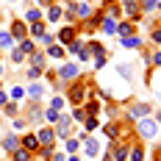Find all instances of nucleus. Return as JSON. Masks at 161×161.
<instances>
[{
  "label": "nucleus",
  "instance_id": "obj_51",
  "mask_svg": "<svg viewBox=\"0 0 161 161\" xmlns=\"http://www.w3.org/2000/svg\"><path fill=\"white\" fill-rule=\"evenodd\" d=\"M67 161H80V158L75 156V153H69V158H67Z\"/></svg>",
  "mask_w": 161,
  "mask_h": 161
},
{
  "label": "nucleus",
  "instance_id": "obj_23",
  "mask_svg": "<svg viewBox=\"0 0 161 161\" xmlns=\"http://www.w3.org/2000/svg\"><path fill=\"white\" fill-rule=\"evenodd\" d=\"M61 14H64V8H61V6H56V3H53V6H47V19H50V22H58V19H61Z\"/></svg>",
  "mask_w": 161,
  "mask_h": 161
},
{
  "label": "nucleus",
  "instance_id": "obj_14",
  "mask_svg": "<svg viewBox=\"0 0 161 161\" xmlns=\"http://www.w3.org/2000/svg\"><path fill=\"white\" fill-rule=\"evenodd\" d=\"M36 139H39V145H53L56 142V130L53 128H39L36 130Z\"/></svg>",
  "mask_w": 161,
  "mask_h": 161
},
{
  "label": "nucleus",
  "instance_id": "obj_49",
  "mask_svg": "<svg viewBox=\"0 0 161 161\" xmlns=\"http://www.w3.org/2000/svg\"><path fill=\"white\" fill-rule=\"evenodd\" d=\"M39 3V8H47V6H53V0H36Z\"/></svg>",
  "mask_w": 161,
  "mask_h": 161
},
{
  "label": "nucleus",
  "instance_id": "obj_48",
  "mask_svg": "<svg viewBox=\"0 0 161 161\" xmlns=\"http://www.w3.org/2000/svg\"><path fill=\"white\" fill-rule=\"evenodd\" d=\"M106 67V58H95V69H103Z\"/></svg>",
  "mask_w": 161,
  "mask_h": 161
},
{
  "label": "nucleus",
  "instance_id": "obj_3",
  "mask_svg": "<svg viewBox=\"0 0 161 161\" xmlns=\"http://www.w3.org/2000/svg\"><path fill=\"white\" fill-rule=\"evenodd\" d=\"M22 114H25V122H28V125H39V122L45 119V108H42L39 103H33V100L22 106Z\"/></svg>",
  "mask_w": 161,
  "mask_h": 161
},
{
  "label": "nucleus",
  "instance_id": "obj_28",
  "mask_svg": "<svg viewBox=\"0 0 161 161\" xmlns=\"http://www.w3.org/2000/svg\"><path fill=\"white\" fill-rule=\"evenodd\" d=\"M64 106H67L64 95H53V100H50V106H47V108H56V111H61Z\"/></svg>",
  "mask_w": 161,
  "mask_h": 161
},
{
  "label": "nucleus",
  "instance_id": "obj_16",
  "mask_svg": "<svg viewBox=\"0 0 161 161\" xmlns=\"http://www.w3.org/2000/svg\"><path fill=\"white\" fill-rule=\"evenodd\" d=\"M56 39H58V45H61V47H64V45H69V42L75 39V28H72V25H64V28L58 31V36H56Z\"/></svg>",
  "mask_w": 161,
  "mask_h": 161
},
{
  "label": "nucleus",
  "instance_id": "obj_6",
  "mask_svg": "<svg viewBox=\"0 0 161 161\" xmlns=\"http://www.w3.org/2000/svg\"><path fill=\"white\" fill-rule=\"evenodd\" d=\"M100 130H103V136H106V139H108V142H117V139H125V136H128V130L122 128V125H119V122H106V125H100Z\"/></svg>",
  "mask_w": 161,
  "mask_h": 161
},
{
  "label": "nucleus",
  "instance_id": "obj_52",
  "mask_svg": "<svg viewBox=\"0 0 161 161\" xmlns=\"http://www.w3.org/2000/svg\"><path fill=\"white\" fill-rule=\"evenodd\" d=\"M153 119H156V122H158V125H161V111H158V114H156V117H153Z\"/></svg>",
  "mask_w": 161,
  "mask_h": 161
},
{
  "label": "nucleus",
  "instance_id": "obj_2",
  "mask_svg": "<svg viewBox=\"0 0 161 161\" xmlns=\"http://www.w3.org/2000/svg\"><path fill=\"white\" fill-rule=\"evenodd\" d=\"M136 133H139V139H156L158 136V122L153 119V117H142L139 122H136Z\"/></svg>",
  "mask_w": 161,
  "mask_h": 161
},
{
  "label": "nucleus",
  "instance_id": "obj_1",
  "mask_svg": "<svg viewBox=\"0 0 161 161\" xmlns=\"http://www.w3.org/2000/svg\"><path fill=\"white\" fill-rule=\"evenodd\" d=\"M89 97H92V86H89L83 78H78V80H72V83H69L64 100H67V103H72V106H83Z\"/></svg>",
  "mask_w": 161,
  "mask_h": 161
},
{
  "label": "nucleus",
  "instance_id": "obj_45",
  "mask_svg": "<svg viewBox=\"0 0 161 161\" xmlns=\"http://www.w3.org/2000/svg\"><path fill=\"white\" fill-rule=\"evenodd\" d=\"M150 42H153V45H161V28H153V31H150Z\"/></svg>",
  "mask_w": 161,
  "mask_h": 161
},
{
  "label": "nucleus",
  "instance_id": "obj_27",
  "mask_svg": "<svg viewBox=\"0 0 161 161\" xmlns=\"http://www.w3.org/2000/svg\"><path fill=\"white\" fill-rule=\"evenodd\" d=\"M0 47H3V50L14 47V39H11V33H8V31H0Z\"/></svg>",
  "mask_w": 161,
  "mask_h": 161
},
{
  "label": "nucleus",
  "instance_id": "obj_47",
  "mask_svg": "<svg viewBox=\"0 0 161 161\" xmlns=\"http://www.w3.org/2000/svg\"><path fill=\"white\" fill-rule=\"evenodd\" d=\"M50 161H67V156L61 153V150H53V158H50Z\"/></svg>",
  "mask_w": 161,
  "mask_h": 161
},
{
  "label": "nucleus",
  "instance_id": "obj_11",
  "mask_svg": "<svg viewBox=\"0 0 161 161\" xmlns=\"http://www.w3.org/2000/svg\"><path fill=\"white\" fill-rule=\"evenodd\" d=\"M0 147H3L6 153H14L17 147H19V133H6V136L0 139Z\"/></svg>",
  "mask_w": 161,
  "mask_h": 161
},
{
  "label": "nucleus",
  "instance_id": "obj_39",
  "mask_svg": "<svg viewBox=\"0 0 161 161\" xmlns=\"http://www.w3.org/2000/svg\"><path fill=\"white\" fill-rule=\"evenodd\" d=\"M39 156H42V161H50L53 158V145H42L39 147Z\"/></svg>",
  "mask_w": 161,
  "mask_h": 161
},
{
  "label": "nucleus",
  "instance_id": "obj_30",
  "mask_svg": "<svg viewBox=\"0 0 161 161\" xmlns=\"http://www.w3.org/2000/svg\"><path fill=\"white\" fill-rule=\"evenodd\" d=\"M42 72H45V69H39V67H28V69H25V75H28L31 83H36V80L42 78Z\"/></svg>",
  "mask_w": 161,
  "mask_h": 161
},
{
  "label": "nucleus",
  "instance_id": "obj_42",
  "mask_svg": "<svg viewBox=\"0 0 161 161\" xmlns=\"http://www.w3.org/2000/svg\"><path fill=\"white\" fill-rule=\"evenodd\" d=\"M64 142H67V153H75V150L80 147V142H78V139H64Z\"/></svg>",
  "mask_w": 161,
  "mask_h": 161
},
{
  "label": "nucleus",
  "instance_id": "obj_46",
  "mask_svg": "<svg viewBox=\"0 0 161 161\" xmlns=\"http://www.w3.org/2000/svg\"><path fill=\"white\" fill-rule=\"evenodd\" d=\"M39 42H42V45H56V36H53V33H45V36H42V39H39Z\"/></svg>",
  "mask_w": 161,
  "mask_h": 161
},
{
  "label": "nucleus",
  "instance_id": "obj_5",
  "mask_svg": "<svg viewBox=\"0 0 161 161\" xmlns=\"http://www.w3.org/2000/svg\"><path fill=\"white\" fill-rule=\"evenodd\" d=\"M58 80H64V83H72V80H78L80 78V67L78 64H72V61H64V64L58 67Z\"/></svg>",
  "mask_w": 161,
  "mask_h": 161
},
{
  "label": "nucleus",
  "instance_id": "obj_36",
  "mask_svg": "<svg viewBox=\"0 0 161 161\" xmlns=\"http://www.w3.org/2000/svg\"><path fill=\"white\" fill-rule=\"evenodd\" d=\"M83 45H86L83 39H72V42L67 45V53H80V50H83Z\"/></svg>",
  "mask_w": 161,
  "mask_h": 161
},
{
  "label": "nucleus",
  "instance_id": "obj_17",
  "mask_svg": "<svg viewBox=\"0 0 161 161\" xmlns=\"http://www.w3.org/2000/svg\"><path fill=\"white\" fill-rule=\"evenodd\" d=\"M28 58H31V67H39V69L47 64V53H42V50H33Z\"/></svg>",
  "mask_w": 161,
  "mask_h": 161
},
{
  "label": "nucleus",
  "instance_id": "obj_53",
  "mask_svg": "<svg viewBox=\"0 0 161 161\" xmlns=\"http://www.w3.org/2000/svg\"><path fill=\"white\" fill-rule=\"evenodd\" d=\"M3 75H6V72H3V61H0V78H3Z\"/></svg>",
  "mask_w": 161,
  "mask_h": 161
},
{
  "label": "nucleus",
  "instance_id": "obj_54",
  "mask_svg": "<svg viewBox=\"0 0 161 161\" xmlns=\"http://www.w3.org/2000/svg\"><path fill=\"white\" fill-rule=\"evenodd\" d=\"M64 3H67V6H69V3H72V0H64Z\"/></svg>",
  "mask_w": 161,
  "mask_h": 161
},
{
  "label": "nucleus",
  "instance_id": "obj_31",
  "mask_svg": "<svg viewBox=\"0 0 161 161\" xmlns=\"http://www.w3.org/2000/svg\"><path fill=\"white\" fill-rule=\"evenodd\" d=\"M3 111H6V117H17V114H19V103H14V100H8V103L3 106Z\"/></svg>",
  "mask_w": 161,
  "mask_h": 161
},
{
  "label": "nucleus",
  "instance_id": "obj_44",
  "mask_svg": "<svg viewBox=\"0 0 161 161\" xmlns=\"http://www.w3.org/2000/svg\"><path fill=\"white\" fill-rule=\"evenodd\" d=\"M150 67H161V50L150 53Z\"/></svg>",
  "mask_w": 161,
  "mask_h": 161
},
{
  "label": "nucleus",
  "instance_id": "obj_22",
  "mask_svg": "<svg viewBox=\"0 0 161 161\" xmlns=\"http://www.w3.org/2000/svg\"><path fill=\"white\" fill-rule=\"evenodd\" d=\"M122 6H125V14L128 17H139V0H122Z\"/></svg>",
  "mask_w": 161,
  "mask_h": 161
},
{
  "label": "nucleus",
  "instance_id": "obj_15",
  "mask_svg": "<svg viewBox=\"0 0 161 161\" xmlns=\"http://www.w3.org/2000/svg\"><path fill=\"white\" fill-rule=\"evenodd\" d=\"M100 31L106 33V36H117V19L114 17H103L100 19Z\"/></svg>",
  "mask_w": 161,
  "mask_h": 161
},
{
  "label": "nucleus",
  "instance_id": "obj_9",
  "mask_svg": "<svg viewBox=\"0 0 161 161\" xmlns=\"http://www.w3.org/2000/svg\"><path fill=\"white\" fill-rule=\"evenodd\" d=\"M19 147L22 150H28V153H39V139H36V133H22L19 136Z\"/></svg>",
  "mask_w": 161,
  "mask_h": 161
},
{
  "label": "nucleus",
  "instance_id": "obj_7",
  "mask_svg": "<svg viewBox=\"0 0 161 161\" xmlns=\"http://www.w3.org/2000/svg\"><path fill=\"white\" fill-rule=\"evenodd\" d=\"M8 33H11V39H14V42L28 39V22H25V19H11V28H8Z\"/></svg>",
  "mask_w": 161,
  "mask_h": 161
},
{
  "label": "nucleus",
  "instance_id": "obj_25",
  "mask_svg": "<svg viewBox=\"0 0 161 161\" xmlns=\"http://www.w3.org/2000/svg\"><path fill=\"white\" fill-rule=\"evenodd\" d=\"M11 161H33V153L22 150V147H17L14 153H11Z\"/></svg>",
  "mask_w": 161,
  "mask_h": 161
},
{
  "label": "nucleus",
  "instance_id": "obj_26",
  "mask_svg": "<svg viewBox=\"0 0 161 161\" xmlns=\"http://www.w3.org/2000/svg\"><path fill=\"white\" fill-rule=\"evenodd\" d=\"M117 72H119V78L133 83V72H130V64H117Z\"/></svg>",
  "mask_w": 161,
  "mask_h": 161
},
{
  "label": "nucleus",
  "instance_id": "obj_40",
  "mask_svg": "<svg viewBox=\"0 0 161 161\" xmlns=\"http://www.w3.org/2000/svg\"><path fill=\"white\" fill-rule=\"evenodd\" d=\"M58 117H61V111H56V108H45V119H47V122H58Z\"/></svg>",
  "mask_w": 161,
  "mask_h": 161
},
{
  "label": "nucleus",
  "instance_id": "obj_55",
  "mask_svg": "<svg viewBox=\"0 0 161 161\" xmlns=\"http://www.w3.org/2000/svg\"><path fill=\"white\" fill-rule=\"evenodd\" d=\"M158 103H161V92H158Z\"/></svg>",
  "mask_w": 161,
  "mask_h": 161
},
{
  "label": "nucleus",
  "instance_id": "obj_35",
  "mask_svg": "<svg viewBox=\"0 0 161 161\" xmlns=\"http://www.w3.org/2000/svg\"><path fill=\"white\" fill-rule=\"evenodd\" d=\"M158 0H139V11H156Z\"/></svg>",
  "mask_w": 161,
  "mask_h": 161
},
{
  "label": "nucleus",
  "instance_id": "obj_38",
  "mask_svg": "<svg viewBox=\"0 0 161 161\" xmlns=\"http://www.w3.org/2000/svg\"><path fill=\"white\" fill-rule=\"evenodd\" d=\"M69 119H75V122H83V119H86V111H83V106H75V111L69 114Z\"/></svg>",
  "mask_w": 161,
  "mask_h": 161
},
{
  "label": "nucleus",
  "instance_id": "obj_32",
  "mask_svg": "<svg viewBox=\"0 0 161 161\" xmlns=\"http://www.w3.org/2000/svg\"><path fill=\"white\" fill-rule=\"evenodd\" d=\"M42 19V8H28L25 11V22H39Z\"/></svg>",
  "mask_w": 161,
  "mask_h": 161
},
{
  "label": "nucleus",
  "instance_id": "obj_29",
  "mask_svg": "<svg viewBox=\"0 0 161 161\" xmlns=\"http://www.w3.org/2000/svg\"><path fill=\"white\" fill-rule=\"evenodd\" d=\"M47 58H64V47H61V45H50L47 47Z\"/></svg>",
  "mask_w": 161,
  "mask_h": 161
},
{
  "label": "nucleus",
  "instance_id": "obj_12",
  "mask_svg": "<svg viewBox=\"0 0 161 161\" xmlns=\"http://www.w3.org/2000/svg\"><path fill=\"white\" fill-rule=\"evenodd\" d=\"M25 95L31 97L33 103H39V100H42V97L47 95V89H45V86H42V83H39V80H36V83H31V86H28V89H25Z\"/></svg>",
  "mask_w": 161,
  "mask_h": 161
},
{
  "label": "nucleus",
  "instance_id": "obj_34",
  "mask_svg": "<svg viewBox=\"0 0 161 161\" xmlns=\"http://www.w3.org/2000/svg\"><path fill=\"white\" fill-rule=\"evenodd\" d=\"M25 97V89L22 86H11V92H8V100H14V103H19Z\"/></svg>",
  "mask_w": 161,
  "mask_h": 161
},
{
  "label": "nucleus",
  "instance_id": "obj_20",
  "mask_svg": "<svg viewBox=\"0 0 161 161\" xmlns=\"http://www.w3.org/2000/svg\"><path fill=\"white\" fill-rule=\"evenodd\" d=\"M133 31H136V28H133V22H130V19H125V22H119V25H117V33H119V39H125V36H133Z\"/></svg>",
  "mask_w": 161,
  "mask_h": 161
},
{
  "label": "nucleus",
  "instance_id": "obj_50",
  "mask_svg": "<svg viewBox=\"0 0 161 161\" xmlns=\"http://www.w3.org/2000/svg\"><path fill=\"white\" fill-rule=\"evenodd\" d=\"M6 103H8V95H6V92L0 89V106H6Z\"/></svg>",
  "mask_w": 161,
  "mask_h": 161
},
{
  "label": "nucleus",
  "instance_id": "obj_24",
  "mask_svg": "<svg viewBox=\"0 0 161 161\" xmlns=\"http://www.w3.org/2000/svg\"><path fill=\"white\" fill-rule=\"evenodd\" d=\"M142 158H145V147H142V145H133L128 150V161H142Z\"/></svg>",
  "mask_w": 161,
  "mask_h": 161
},
{
  "label": "nucleus",
  "instance_id": "obj_4",
  "mask_svg": "<svg viewBox=\"0 0 161 161\" xmlns=\"http://www.w3.org/2000/svg\"><path fill=\"white\" fill-rule=\"evenodd\" d=\"M150 114H153V106L150 103H133L128 111H125V119L128 122H139L142 117H150Z\"/></svg>",
  "mask_w": 161,
  "mask_h": 161
},
{
  "label": "nucleus",
  "instance_id": "obj_18",
  "mask_svg": "<svg viewBox=\"0 0 161 161\" xmlns=\"http://www.w3.org/2000/svg\"><path fill=\"white\" fill-rule=\"evenodd\" d=\"M28 33H31L33 39H42V36L47 33V25H45L42 19H39V22H31V28H28Z\"/></svg>",
  "mask_w": 161,
  "mask_h": 161
},
{
  "label": "nucleus",
  "instance_id": "obj_21",
  "mask_svg": "<svg viewBox=\"0 0 161 161\" xmlns=\"http://www.w3.org/2000/svg\"><path fill=\"white\" fill-rule=\"evenodd\" d=\"M86 53H89V56H95V58H106V47H103V45H97V42H89V45H86Z\"/></svg>",
  "mask_w": 161,
  "mask_h": 161
},
{
  "label": "nucleus",
  "instance_id": "obj_10",
  "mask_svg": "<svg viewBox=\"0 0 161 161\" xmlns=\"http://www.w3.org/2000/svg\"><path fill=\"white\" fill-rule=\"evenodd\" d=\"M108 150H111V161H128V145H119V142H114V145H108Z\"/></svg>",
  "mask_w": 161,
  "mask_h": 161
},
{
  "label": "nucleus",
  "instance_id": "obj_43",
  "mask_svg": "<svg viewBox=\"0 0 161 161\" xmlns=\"http://www.w3.org/2000/svg\"><path fill=\"white\" fill-rule=\"evenodd\" d=\"M25 128H28L25 119H14V133H25Z\"/></svg>",
  "mask_w": 161,
  "mask_h": 161
},
{
  "label": "nucleus",
  "instance_id": "obj_41",
  "mask_svg": "<svg viewBox=\"0 0 161 161\" xmlns=\"http://www.w3.org/2000/svg\"><path fill=\"white\" fill-rule=\"evenodd\" d=\"M11 61H14V64H22V61H25V56H22L19 47H11Z\"/></svg>",
  "mask_w": 161,
  "mask_h": 161
},
{
  "label": "nucleus",
  "instance_id": "obj_13",
  "mask_svg": "<svg viewBox=\"0 0 161 161\" xmlns=\"http://www.w3.org/2000/svg\"><path fill=\"white\" fill-rule=\"evenodd\" d=\"M83 153H86V158H89V161L97 158V153H100V142L92 139V136H86V142H83Z\"/></svg>",
  "mask_w": 161,
  "mask_h": 161
},
{
  "label": "nucleus",
  "instance_id": "obj_19",
  "mask_svg": "<svg viewBox=\"0 0 161 161\" xmlns=\"http://www.w3.org/2000/svg\"><path fill=\"white\" fill-rule=\"evenodd\" d=\"M119 45L128 50H142V39L139 36H125V39H119Z\"/></svg>",
  "mask_w": 161,
  "mask_h": 161
},
{
  "label": "nucleus",
  "instance_id": "obj_37",
  "mask_svg": "<svg viewBox=\"0 0 161 161\" xmlns=\"http://www.w3.org/2000/svg\"><path fill=\"white\" fill-rule=\"evenodd\" d=\"M83 128H86V133H92V130L100 128V122H97L95 117H86V119H83Z\"/></svg>",
  "mask_w": 161,
  "mask_h": 161
},
{
  "label": "nucleus",
  "instance_id": "obj_33",
  "mask_svg": "<svg viewBox=\"0 0 161 161\" xmlns=\"http://www.w3.org/2000/svg\"><path fill=\"white\" fill-rule=\"evenodd\" d=\"M19 50H22V56H31L33 50H36V45H33V39H22V42H19Z\"/></svg>",
  "mask_w": 161,
  "mask_h": 161
},
{
  "label": "nucleus",
  "instance_id": "obj_8",
  "mask_svg": "<svg viewBox=\"0 0 161 161\" xmlns=\"http://www.w3.org/2000/svg\"><path fill=\"white\" fill-rule=\"evenodd\" d=\"M53 130H56V139H69V130H72V119H69V114H61Z\"/></svg>",
  "mask_w": 161,
  "mask_h": 161
}]
</instances>
